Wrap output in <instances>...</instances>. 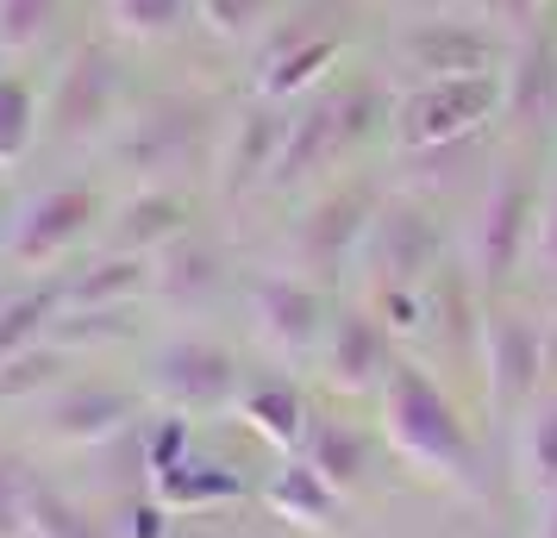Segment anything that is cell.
I'll return each instance as SVG.
<instances>
[{
  "label": "cell",
  "instance_id": "cell-1",
  "mask_svg": "<svg viewBox=\"0 0 557 538\" xmlns=\"http://www.w3.org/2000/svg\"><path fill=\"white\" fill-rule=\"evenodd\" d=\"M376 426L382 445L420 470L426 483L457 488L463 501H488V458H482V438L476 426L463 420V408L451 401V388L432 376L420 358H401L388 370V383L376 395Z\"/></svg>",
  "mask_w": 557,
  "mask_h": 538
},
{
  "label": "cell",
  "instance_id": "cell-2",
  "mask_svg": "<svg viewBox=\"0 0 557 538\" xmlns=\"http://www.w3.org/2000/svg\"><path fill=\"white\" fill-rule=\"evenodd\" d=\"M220 113L207 95H151L138 101L120 120V132L107 138V157L113 170L138 176V188H182L195 170H213V151H220Z\"/></svg>",
  "mask_w": 557,
  "mask_h": 538
},
{
  "label": "cell",
  "instance_id": "cell-3",
  "mask_svg": "<svg viewBox=\"0 0 557 538\" xmlns=\"http://www.w3.org/2000/svg\"><path fill=\"white\" fill-rule=\"evenodd\" d=\"M388 120H395V95L376 76H351V82H332V88H313L295 107V120H288V145H282V163H276V176H270V188L276 195H295L307 182L332 176Z\"/></svg>",
  "mask_w": 557,
  "mask_h": 538
},
{
  "label": "cell",
  "instance_id": "cell-4",
  "mask_svg": "<svg viewBox=\"0 0 557 538\" xmlns=\"http://www.w3.org/2000/svg\"><path fill=\"white\" fill-rule=\"evenodd\" d=\"M539 207H545V182L539 163L527 157H507L488 195L476 207V226H470V276L482 283V295H502L539 251Z\"/></svg>",
  "mask_w": 557,
  "mask_h": 538
},
{
  "label": "cell",
  "instance_id": "cell-5",
  "mask_svg": "<svg viewBox=\"0 0 557 538\" xmlns=\"http://www.w3.org/2000/svg\"><path fill=\"white\" fill-rule=\"evenodd\" d=\"M332 13H338V0H301V7H288L276 26L257 38V63H251L257 101L295 107V101H307L313 88H326L332 63L351 45V32L338 26Z\"/></svg>",
  "mask_w": 557,
  "mask_h": 538
},
{
  "label": "cell",
  "instance_id": "cell-6",
  "mask_svg": "<svg viewBox=\"0 0 557 538\" xmlns=\"http://www.w3.org/2000/svg\"><path fill=\"white\" fill-rule=\"evenodd\" d=\"M507 107V82L502 76H445V82H407L395 95V145L401 157L420 151H445V145H463V138H482V132L502 120Z\"/></svg>",
  "mask_w": 557,
  "mask_h": 538
},
{
  "label": "cell",
  "instance_id": "cell-7",
  "mask_svg": "<svg viewBox=\"0 0 557 538\" xmlns=\"http://www.w3.org/2000/svg\"><path fill=\"white\" fill-rule=\"evenodd\" d=\"M126 113V57L107 38H88L63 57V70L45 88V132L57 145H101L120 132Z\"/></svg>",
  "mask_w": 557,
  "mask_h": 538
},
{
  "label": "cell",
  "instance_id": "cell-8",
  "mask_svg": "<svg viewBox=\"0 0 557 538\" xmlns=\"http://www.w3.org/2000/svg\"><path fill=\"white\" fill-rule=\"evenodd\" d=\"M101 226H107L101 188H88V182L38 188V195H26V201L13 207V220H7V263L26 270V276L63 270L88 238H101Z\"/></svg>",
  "mask_w": 557,
  "mask_h": 538
},
{
  "label": "cell",
  "instance_id": "cell-9",
  "mask_svg": "<svg viewBox=\"0 0 557 538\" xmlns=\"http://www.w3.org/2000/svg\"><path fill=\"white\" fill-rule=\"evenodd\" d=\"M382 195H388V188L370 182V176H351V182L320 188V195L301 207L295 232H288L295 276H307V283H338V276L357 263L363 238H370V220H376Z\"/></svg>",
  "mask_w": 557,
  "mask_h": 538
},
{
  "label": "cell",
  "instance_id": "cell-10",
  "mask_svg": "<svg viewBox=\"0 0 557 538\" xmlns=\"http://www.w3.org/2000/svg\"><path fill=\"white\" fill-rule=\"evenodd\" d=\"M451 263V232L420 195H382L357 270L370 288H426Z\"/></svg>",
  "mask_w": 557,
  "mask_h": 538
},
{
  "label": "cell",
  "instance_id": "cell-11",
  "mask_svg": "<svg viewBox=\"0 0 557 538\" xmlns=\"http://www.w3.org/2000/svg\"><path fill=\"white\" fill-rule=\"evenodd\" d=\"M145 395H151L163 413H188V420L238 408V395H245L238 351L220 345V338H207V333L163 338L151 351V363H145Z\"/></svg>",
  "mask_w": 557,
  "mask_h": 538
},
{
  "label": "cell",
  "instance_id": "cell-12",
  "mask_svg": "<svg viewBox=\"0 0 557 538\" xmlns=\"http://www.w3.org/2000/svg\"><path fill=\"white\" fill-rule=\"evenodd\" d=\"M482 383H488V408L502 420H520L552 388L545 320L502 295H488V320H482Z\"/></svg>",
  "mask_w": 557,
  "mask_h": 538
},
{
  "label": "cell",
  "instance_id": "cell-13",
  "mask_svg": "<svg viewBox=\"0 0 557 538\" xmlns=\"http://www.w3.org/2000/svg\"><path fill=\"white\" fill-rule=\"evenodd\" d=\"M507 45L495 26L482 20H451L445 13H426V20H401L395 32V70L407 82H445V76H502L507 70Z\"/></svg>",
  "mask_w": 557,
  "mask_h": 538
},
{
  "label": "cell",
  "instance_id": "cell-14",
  "mask_svg": "<svg viewBox=\"0 0 557 538\" xmlns=\"http://www.w3.org/2000/svg\"><path fill=\"white\" fill-rule=\"evenodd\" d=\"M251 338L282 363H301V358H320L326 345V326H332V308H326V288L295 276V270H270L257 276L251 295Z\"/></svg>",
  "mask_w": 557,
  "mask_h": 538
},
{
  "label": "cell",
  "instance_id": "cell-15",
  "mask_svg": "<svg viewBox=\"0 0 557 538\" xmlns=\"http://www.w3.org/2000/svg\"><path fill=\"white\" fill-rule=\"evenodd\" d=\"M288 120H295V107L251 95L220 126V151H213V195L220 201H245L257 188H270V176L282 163V145H288Z\"/></svg>",
  "mask_w": 557,
  "mask_h": 538
},
{
  "label": "cell",
  "instance_id": "cell-16",
  "mask_svg": "<svg viewBox=\"0 0 557 538\" xmlns=\"http://www.w3.org/2000/svg\"><path fill=\"white\" fill-rule=\"evenodd\" d=\"M145 401H151L145 388L107 383V376H70V383L45 401V438H51V445H70V451L113 445L120 433L138 426Z\"/></svg>",
  "mask_w": 557,
  "mask_h": 538
},
{
  "label": "cell",
  "instance_id": "cell-17",
  "mask_svg": "<svg viewBox=\"0 0 557 538\" xmlns=\"http://www.w3.org/2000/svg\"><path fill=\"white\" fill-rule=\"evenodd\" d=\"M395 363H401V345H395V333L363 301L332 313L326 345H320V376H326V388H338V395H382Z\"/></svg>",
  "mask_w": 557,
  "mask_h": 538
},
{
  "label": "cell",
  "instance_id": "cell-18",
  "mask_svg": "<svg viewBox=\"0 0 557 538\" xmlns=\"http://www.w3.org/2000/svg\"><path fill=\"white\" fill-rule=\"evenodd\" d=\"M188 232H195V201H188V188H132L120 207H107L101 251L157 257V251H170L176 238H188Z\"/></svg>",
  "mask_w": 557,
  "mask_h": 538
},
{
  "label": "cell",
  "instance_id": "cell-19",
  "mask_svg": "<svg viewBox=\"0 0 557 538\" xmlns=\"http://www.w3.org/2000/svg\"><path fill=\"white\" fill-rule=\"evenodd\" d=\"M226 276H232L226 245L195 226L188 238H176L170 251L151 257V301H163V308H176V313H201V308L220 301Z\"/></svg>",
  "mask_w": 557,
  "mask_h": 538
},
{
  "label": "cell",
  "instance_id": "cell-20",
  "mask_svg": "<svg viewBox=\"0 0 557 538\" xmlns=\"http://www.w3.org/2000/svg\"><path fill=\"white\" fill-rule=\"evenodd\" d=\"M345 501L351 495H338L307 458H282V470H270V483H263V508L276 513L282 526L313 538L345 533Z\"/></svg>",
  "mask_w": 557,
  "mask_h": 538
},
{
  "label": "cell",
  "instance_id": "cell-21",
  "mask_svg": "<svg viewBox=\"0 0 557 538\" xmlns=\"http://www.w3.org/2000/svg\"><path fill=\"white\" fill-rule=\"evenodd\" d=\"M57 295H63V313L138 308V301H151V257L101 251L95 263H76V270H57Z\"/></svg>",
  "mask_w": 557,
  "mask_h": 538
},
{
  "label": "cell",
  "instance_id": "cell-22",
  "mask_svg": "<svg viewBox=\"0 0 557 538\" xmlns=\"http://www.w3.org/2000/svg\"><path fill=\"white\" fill-rule=\"evenodd\" d=\"M507 120L520 132H545L552 126V113H557V38L545 26H532L513 51H507Z\"/></svg>",
  "mask_w": 557,
  "mask_h": 538
},
{
  "label": "cell",
  "instance_id": "cell-23",
  "mask_svg": "<svg viewBox=\"0 0 557 538\" xmlns=\"http://www.w3.org/2000/svg\"><path fill=\"white\" fill-rule=\"evenodd\" d=\"M238 420H245L270 451L295 458L301 438H307V426H313V408H307L301 383H288V376H251L245 395H238Z\"/></svg>",
  "mask_w": 557,
  "mask_h": 538
},
{
  "label": "cell",
  "instance_id": "cell-24",
  "mask_svg": "<svg viewBox=\"0 0 557 538\" xmlns=\"http://www.w3.org/2000/svg\"><path fill=\"white\" fill-rule=\"evenodd\" d=\"M295 458L313 463L338 495H363L370 476H376V445H370V433H357L351 420H332V413H313V426H307Z\"/></svg>",
  "mask_w": 557,
  "mask_h": 538
},
{
  "label": "cell",
  "instance_id": "cell-25",
  "mask_svg": "<svg viewBox=\"0 0 557 538\" xmlns=\"http://www.w3.org/2000/svg\"><path fill=\"white\" fill-rule=\"evenodd\" d=\"M157 501L170 513H207V508H232V501H245V476L232 470V463H213V458H188L176 463V470H163V476H151Z\"/></svg>",
  "mask_w": 557,
  "mask_h": 538
},
{
  "label": "cell",
  "instance_id": "cell-26",
  "mask_svg": "<svg viewBox=\"0 0 557 538\" xmlns=\"http://www.w3.org/2000/svg\"><path fill=\"white\" fill-rule=\"evenodd\" d=\"M57 313H63V295H57V276L51 283H32V288H13V295H0V363L32 351V345H45L57 326Z\"/></svg>",
  "mask_w": 557,
  "mask_h": 538
},
{
  "label": "cell",
  "instance_id": "cell-27",
  "mask_svg": "<svg viewBox=\"0 0 557 538\" xmlns=\"http://www.w3.org/2000/svg\"><path fill=\"white\" fill-rule=\"evenodd\" d=\"M513 463H520V483L527 488H557V383L520 413V438H513Z\"/></svg>",
  "mask_w": 557,
  "mask_h": 538
},
{
  "label": "cell",
  "instance_id": "cell-28",
  "mask_svg": "<svg viewBox=\"0 0 557 538\" xmlns=\"http://www.w3.org/2000/svg\"><path fill=\"white\" fill-rule=\"evenodd\" d=\"M45 132V95L26 76L0 70V170H20Z\"/></svg>",
  "mask_w": 557,
  "mask_h": 538
},
{
  "label": "cell",
  "instance_id": "cell-29",
  "mask_svg": "<svg viewBox=\"0 0 557 538\" xmlns=\"http://www.w3.org/2000/svg\"><path fill=\"white\" fill-rule=\"evenodd\" d=\"M70 383V351L45 338V345H32L20 358L0 363V408H20V401H51L57 388Z\"/></svg>",
  "mask_w": 557,
  "mask_h": 538
},
{
  "label": "cell",
  "instance_id": "cell-30",
  "mask_svg": "<svg viewBox=\"0 0 557 538\" xmlns=\"http://www.w3.org/2000/svg\"><path fill=\"white\" fill-rule=\"evenodd\" d=\"M113 38L126 45H170L188 20H195V0H101Z\"/></svg>",
  "mask_w": 557,
  "mask_h": 538
},
{
  "label": "cell",
  "instance_id": "cell-31",
  "mask_svg": "<svg viewBox=\"0 0 557 538\" xmlns=\"http://www.w3.org/2000/svg\"><path fill=\"white\" fill-rule=\"evenodd\" d=\"M295 0H195V26L220 45H257Z\"/></svg>",
  "mask_w": 557,
  "mask_h": 538
},
{
  "label": "cell",
  "instance_id": "cell-32",
  "mask_svg": "<svg viewBox=\"0 0 557 538\" xmlns=\"http://www.w3.org/2000/svg\"><path fill=\"white\" fill-rule=\"evenodd\" d=\"M32 533L38 538H113L107 533V513L82 508L76 495H63L51 476H45L38 495H32Z\"/></svg>",
  "mask_w": 557,
  "mask_h": 538
},
{
  "label": "cell",
  "instance_id": "cell-33",
  "mask_svg": "<svg viewBox=\"0 0 557 538\" xmlns=\"http://www.w3.org/2000/svg\"><path fill=\"white\" fill-rule=\"evenodd\" d=\"M63 20V0H0V57H32Z\"/></svg>",
  "mask_w": 557,
  "mask_h": 538
},
{
  "label": "cell",
  "instance_id": "cell-34",
  "mask_svg": "<svg viewBox=\"0 0 557 538\" xmlns=\"http://www.w3.org/2000/svg\"><path fill=\"white\" fill-rule=\"evenodd\" d=\"M107 533L113 538H170L176 533V513L157 501V488H126V495H113L107 501Z\"/></svg>",
  "mask_w": 557,
  "mask_h": 538
},
{
  "label": "cell",
  "instance_id": "cell-35",
  "mask_svg": "<svg viewBox=\"0 0 557 538\" xmlns=\"http://www.w3.org/2000/svg\"><path fill=\"white\" fill-rule=\"evenodd\" d=\"M38 470L20 451H0V538H26L32 533V495H38Z\"/></svg>",
  "mask_w": 557,
  "mask_h": 538
},
{
  "label": "cell",
  "instance_id": "cell-36",
  "mask_svg": "<svg viewBox=\"0 0 557 538\" xmlns=\"http://www.w3.org/2000/svg\"><path fill=\"white\" fill-rule=\"evenodd\" d=\"M138 451H145V483L176 470L188 451H195V420L188 413H157L151 426H138Z\"/></svg>",
  "mask_w": 557,
  "mask_h": 538
},
{
  "label": "cell",
  "instance_id": "cell-37",
  "mask_svg": "<svg viewBox=\"0 0 557 538\" xmlns=\"http://www.w3.org/2000/svg\"><path fill=\"white\" fill-rule=\"evenodd\" d=\"M532 263L557 276V170L545 176V207H539V251H532Z\"/></svg>",
  "mask_w": 557,
  "mask_h": 538
},
{
  "label": "cell",
  "instance_id": "cell-38",
  "mask_svg": "<svg viewBox=\"0 0 557 538\" xmlns=\"http://www.w3.org/2000/svg\"><path fill=\"white\" fill-rule=\"evenodd\" d=\"M532 538H557V488L539 495V526H532Z\"/></svg>",
  "mask_w": 557,
  "mask_h": 538
},
{
  "label": "cell",
  "instance_id": "cell-39",
  "mask_svg": "<svg viewBox=\"0 0 557 538\" xmlns=\"http://www.w3.org/2000/svg\"><path fill=\"white\" fill-rule=\"evenodd\" d=\"M388 7H420V13H445L451 0H388Z\"/></svg>",
  "mask_w": 557,
  "mask_h": 538
},
{
  "label": "cell",
  "instance_id": "cell-40",
  "mask_svg": "<svg viewBox=\"0 0 557 538\" xmlns=\"http://www.w3.org/2000/svg\"><path fill=\"white\" fill-rule=\"evenodd\" d=\"M532 7H552V0H532Z\"/></svg>",
  "mask_w": 557,
  "mask_h": 538
},
{
  "label": "cell",
  "instance_id": "cell-41",
  "mask_svg": "<svg viewBox=\"0 0 557 538\" xmlns=\"http://www.w3.org/2000/svg\"><path fill=\"white\" fill-rule=\"evenodd\" d=\"M26 538H38V533H26Z\"/></svg>",
  "mask_w": 557,
  "mask_h": 538
}]
</instances>
